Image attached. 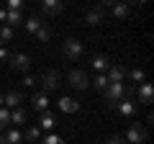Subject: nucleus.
<instances>
[{
  "instance_id": "31",
  "label": "nucleus",
  "mask_w": 154,
  "mask_h": 144,
  "mask_svg": "<svg viewBox=\"0 0 154 144\" xmlns=\"http://www.w3.org/2000/svg\"><path fill=\"white\" fill-rule=\"evenodd\" d=\"M5 16H8V11H5V8H0V21H3V23H5Z\"/></svg>"
},
{
  "instance_id": "25",
  "label": "nucleus",
  "mask_w": 154,
  "mask_h": 144,
  "mask_svg": "<svg viewBox=\"0 0 154 144\" xmlns=\"http://www.w3.org/2000/svg\"><path fill=\"white\" fill-rule=\"evenodd\" d=\"M8 126H11V111L0 108V129H8Z\"/></svg>"
},
{
  "instance_id": "32",
  "label": "nucleus",
  "mask_w": 154,
  "mask_h": 144,
  "mask_svg": "<svg viewBox=\"0 0 154 144\" xmlns=\"http://www.w3.org/2000/svg\"><path fill=\"white\" fill-rule=\"evenodd\" d=\"M5 59H8V52H5V49H0V62H5Z\"/></svg>"
},
{
  "instance_id": "5",
  "label": "nucleus",
  "mask_w": 154,
  "mask_h": 144,
  "mask_svg": "<svg viewBox=\"0 0 154 144\" xmlns=\"http://www.w3.org/2000/svg\"><path fill=\"white\" fill-rule=\"evenodd\" d=\"M105 80H108V85H123V80H126V67H123V64H116V62H110Z\"/></svg>"
},
{
  "instance_id": "34",
  "label": "nucleus",
  "mask_w": 154,
  "mask_h": 144,
  "mask_svg": "<svg viewBox=\"0 0 154 144\" xmlns=\"http://www.w3.org/2000/svg\"><path fill=\"white\" fill-rule=\"evenodd\" d=\"M0 108H3V95H0Z\"/></svg>"
},
{
  "instance_id": "6",
  "label": "nucleus",
  "mask_w": 154,
  "mask_h": 144,
  "mask_svg": "<svg viewBox=\"0 0 154 144\" xmlns=\"http://www.w3.org/2000/svg\"><path fill=\"white\" fill-rule=\"evenodd\" d=\"M69 85H72L75 90H85V88H90L88 72H85V70H72V72H69Z\"/></svg>"
},
{
  "instance_id": "14",
  "label": "nucleus",
  "mask_w": 154,
  "mask_h": 144,
  "mask_svg": "<svg viewBox=\"0 0 154 144\" xmlns=\"http://www.w3.org/2000/svg\"><path fill=\"white\" fill-rule=\"evenodd\" d=\"M113 16L118 18V21H126L128 18V13H131V5H128V3H113Z\"/></svg>"
},
{
  "instance_id": "13",
  "label": "nucleus",
  "mask_w": 154,
  "mask_h": 144,
  "mask_svg": "<svg viewBox=\"0 0 154 144\" xmlns=\"http://www.w3.org/2000/svg\"><path fill=\"white\" fill-rule=\"evenodd\" d=\"M90 67H93V70H95V72L100 75L103 70H108V67H110V59H108L105 54H95L93 59H90Z\"/></svg>"
},
{
  "instance_id": "2",
  "label": "nucleus",
  "mask_w": 154,
  "mask_h": 144,
  "mask_svg": "<svg viewBox=\"0 0 154 144\" xmlns=\"http://www.w3.org/2000/svg\"><path fill=\"white\" fill-rule=\"evenodd\" d=\"M59 72L57 70H46L41 77H38V83H41V93H54L57 88H59Z\"/></svg>"
},
{
  "instance_id": "20",
  "label": "nucleus",
  "mask_w": 154,
  "mask_h": 144,
  "mask_svg": "<svg viewBox=\"0 0 154 144\" xmlns=\"http://www.w3.org/2000/svg\"><path fill=\"white\" fill-rule=\"evenodd\" d=\"M3 139H5V144H21L23 134L18 131V129H8V131L3 134Z\"/></svg>"
},
{
  "instance_id": "26",
  "label": "nucleus",
  "mask_w": 154,
  "mask_h": 144,
  "mask_svg": "<svg viewBox=\"0 0 154 144\" xmlns=\"http://www.w3.org/2000/svg\"><path fill=\"white\" fill-rule=\"evenodd\" d=\"M90 85H95L98 90H105V88H108V80H105V75H98L95 80H90Z\"/></svg>"
},
{
  "instance_id": "7",
  "label": "nucleus",
  "mask_w": 154,
  "mask_h": 144,
  "mask_svg": "<svg viewBox=\"0 0 154 144\" xmlns=\"http://www.w3.org/2000/svg\"><path fill=\"white\" fill-rule=\"evenodd\" d=\"M136 108H139L136 98H123V100H118V105H116L118 116H123V118H131L134 113H136Z\"/></svg>"
},
{
  "instance_id": "24",
  "label": "nucleus",
  "mask_w": 154,
  "mask_h": 144,
  "mask_svg": "<svg viewBox=\"0 0 154 144\" xmlns=\"http://www.w3.org/2000/svg\"><path fill=\"white\" fill-rule=\"evenodd\" d=\"M23 136H26L28 142H38V139H41V129H38V126H28Z\"/></svg>"
},
{
  "instance_id": "17",
  "label": "nucleus",
  "mask_w": 154,
  "mask_h": 144,
  "mask_svg": "<svg viewBox=\"0 0 154 144\" xmlns=\"http://www.w3.org/2000/svg\"><path fill=\"white\" fill-rule=\"evenodd\" d=\"M126 75L131 77V83H134V85H141V83H144V77H146L141 67H131V70H126Z\"/></svg>"
},
{
  "instance_id": "3",
  "label": "nucleus",
  "mask_w": 154,
  "mask_h": 144,
  "mask_svg": "<svg viewBox=\"0 0 154 144\" xmlns=\"http://www.w3.org/2000/svg\"><path fill=\"white\" fill-rule=\"evenodd\" d=\"M149 134H146V126H141V124H131L126 131V144H146Z\"/></svg>"
},
{
  "instance_id": "22",
  "label": "nucleus",
  "mask_w": 154,
  "mask_h": 144,
  "mask_svg": "<svg viewBox=\"0 0 154 144\" xmlns=\"http://www.w3.org/2000/svg\"><path fill=\"white\" fill-rule=\"evenodd\" d=\"M33 36H36V41H49L51 39V28L46 26V23H41V28H38Z\"/></svg>"
},
{
  "instance_id": "12",
  "label": "nucleus",
  "mask_w": 154,
  "mask_h": 144,
  "mask_svg": "<svg viewBox=\"0 0 154 144\" xmlns=\"http://www.w3.org/2000/svg\"><path fill=\"white\" fill-rule=\"evenodd\" d=\"M31 105H33V111L46 113L49 111V98H46V93H33L31 95Z\"/></svg>"
},
{
  "instance_id": "21",
  "label": "nucleus",
  "mask_w": 154,
  "mask_h": 144,
  "mask_svg": "<svg viewBox=\"0 0 154 144\" xmlns=\"http://www.w3.org/2000/svg\"><path fill=\"white\" fill-rule=\"evenodd\" d=\"M57 126V121H54V116H51L49 111L44 113V116H41V121H38V129H46V131H51V129Z\"/></svg>"
},
{
  "instance_id": "1",
  "label": "nucleus",
  "mask_w": 154,
  "mask_h": 144,
  "mask_svg": "<svg viewBox=\"0 0 154 144\" xmlns=\"http://www.w3.org/2000/svg\"><path fill=\"white\" fill-rule=\"evenodd\" d=\"M8 67L13 72H28L31 70V57L23 54V52H13V54H8Z\"/></svg>"
},
{
  "instance_id": "19",
  "label": "nucleus",
  "mask_w": 154,
  "mask_h": 144,
  "mask_svg": "<svg viewBox=\"0 0 154 144\" xmlns=\"http://www.w3.org/2000/svg\"><path fill=\"white\" fill-rule=\"evenodd\" d=\"M23 23H26V31H28V33H36L44 21H41L38 16H31V18H23Z\"/></svg>"
},
{
  "instance_id": "23",
  "label": "nucleus",
  "mask_w": 154,
  "mask_h": 144,
  "mask_svg": "<svg viewBox=\"0 0 154 144\" xmlns=\"http://www.w3.org/2000/svg\"><path fill=\"white\" fill-rule=\"evenodd\" d=\"M13 36H16V31L8 26H0V44H8V41H13Z\"/></svg>"
},
{
  "instance_id": "29",
  "label": "nucleus",
  "mask_w": 154,
  "mask_h": 144,
  "mask_svg": "<svg viewBox=\"0 0 154 144\" xmlns=\"http://www.w3.org/2000/svg\"><path fill=\"white\" fill-rule=\"evenodd\" d=\"M21 0H8V11H21Z\"/></svg>"
},
{
  "instance_id": "16",
  "label": "nucleus",
  "mask_w": 154,
  "mask_h": 144,
  "mask_svg": "<svg viewBox=\"0 0 154 144\" xmlns=\"http://www.w3.org/2000/svg\"><path fill=\"white\" fill-rule=\"evenodd\" d=\"M18 23H23L21 11H8V16H5V26H8V28H16Z\"/></svg>"
},
{
  "instance_id": "4",
  "label": "nucleus",
  "mask_w": 154,
  "mask_h": 144,
  "mask_svg": "<svg viewBox=\"0 0 154 144\" xmlns=\"http://www.w3.org/2000/svg\"><path fill=\"white\" fill-rule=\"evenodd\" d=\"M62 54H64V59L77 62L80 57H82V44H80L77 39H67L64 44H62Z\"/></svg>"
},
{
  "instance_id": "8",
  "label": "nucleus",
  "mask_w": 154,
  "mask_h": 144,
  "mask_svg": "<svg viewBox=\"0 0 154 144\" xmlns=\"http://www.w3.org/2000/svg\"><path fill=\"white\" fill-rule=\"evenodd\" d=\"M62 11H64V3H62V0H44V3H41V16H46V18L59 16Z\"/></svg>"
},
{
  "instance_id": "11",
  "label": "nucleus",
  "mask_w": 154,
  "mask_h": 144,
  "mask_svg": "<svg viewBox=\"0 0 154 144\" xmlns=\"http://www.w3.org/2000/svg\"><path fill=\"white\" fill-rule=\"evenodd\" d=\"M21 103H23L21 90H8V93L3 95V105H8V108H21Z\"/></svg>"
},
{
  "instance_id": "27",
  "label": "nucleus",
  "mask_w": 154,
  "mask_h": 144,
  "mask_svg": "<svg viewBox=\"0 0 154 144\" xmlns=\"http://www.w3.org/2000/svg\"><path fill=\"white\" fill-rule=\"evenodd\" d=\"M41 144H64V139H62V136H57V134H49V136H44V139H41Z\"/></svg>"
},
{
  "instance_id": "15",
  "label": "nucleus",
  "mask_w": 154,
  "mask_h": 144,
  "mask_svg": "<svg viewBox=\"0 0 154 144\" xmlns=\"http://www.w3.org/2000/svg\"><path fill=\"white\" fill-rule=\"evenodd\" d=\"M26 121H28V113H26V108H13V111H11V124L21 126V124H26Z\"/></svg>"
},
{
  "instance_id": "9",
  "label": "nucleus",
  "mask_w": 154,
  "mask_h": 144,
  "mask_svg": "<svg viewBox=\"0 0 154 144\" xmlns=\"http://www.w3.org/2000/svg\"><path fill=\"white\" fill-rule=\"evenodd\" d=\"M154 100V88L149 83H141V85H136V103H144V105H149Z\"/></svg>"
},
{
  "instance_id": "28",
  "label": "nucleus",
  "mask_w": 154,
  "mask_h": 144,
  "mask_svg": "<svg viewBox=\"0 0 154 144\" xmlns=\"http://www.w3.org/2000/svg\"><path fill=\"white\" fill-rule=\"evenodd\" d=\"M105 144H126V139H123V136H108Z\"/></svg>"
},
{
  "instance_id": "30",
  "label": "nucleus",
  "mask_w": 154,
  "mask_h": 144,
  "mask_svg": "<svg viewBox=\"0 0 154 144\" xmlns=\"http://www.w3.org/2000/svg\"><path fill=\"white\" fill-rule=\"evenodd\" d=\"M36 83H38V80H36V77H31V75H26V77H23V85H26V88H33Z\"/></svg>"
},
{
  "instance_id": "18",
  "label": "nucleus",
  "mask_w": 154,
  "mask_h": 144,
  "mask_svg": "<svg viewBox=\"0 0 154 144\" xmlns=\"http://www.w3.org/2000/svg\"><path fill=\"white\" fill-rule=\"evenodd\" d=\"M59 108H62L64 113H75L77 108H80V103H77L75 98H62V100H59Z\"/></svg>"
},
{
  "instance_id": "33",
  "label": "nucleus",
  "mask_w": 154,
  "mask_h": 144,
  "mask_svg": "<svg viewBox=\"0 0 154 144\" xmlns=\"http://www.w3.org/2000/svg\"><path fill=\"white\" fill-rule=\"evenodd\" d=\"M0 144H5V139H3V134H0Z\"/></svg>"
},
{
  "instance_id": "10",
  "label": "nucleus",
  "mask_w": 154,
  "mask_h": 144,
  "mask_svg": "<svg viewBox=\"0 0 154 144\" xmlns=\"http://www.w3.org/2000/svg\"><path fill=\"white\" fill-rule=\"evenodd\" d=\"M85 21L90 23V26H98V23L105 21V8L103 5H93L88 13H85Z\"/></svg>"
}]
</instances>
